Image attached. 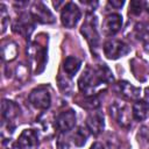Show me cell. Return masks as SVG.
<instances>
[{"label":"cell","instance_id":"4","mask_svg":"<svg viewBox=\"0 0 149 149\" xmlns=\"http://www.w3.org/2000/svg\"><path fill=\"white\" fill-rule=\"evenodd\" d=\"M129 47L119 40H108L104 44V54L109 59H118L129 52Z\"/></svg>","mask_w":149,"mask_h":149},{"label":"cell","instance_id":"11","mask_svg":"<svg viewBox=\"0 0 149 149\" xmlns=\"http://www.w3.org/2000/svg\"><path fill=\"white\" fill-rule=\"evenodd\" d=\"M105 127V121H104V115L101 112L95 111L88 114L86 118V128L88 129L90 133L93 135H99Z\"/></svg>","mask_w":149,"mask_h":149},{"label":"cell","instance_id":"27","mask_svg":"<svg viewBox=\"0 0 149 149\" xmlns=\"http://www.w3.org/2000/svg\"><path fill=\"white\" fill-rule=\"evenodd\" d=\"M108 3H109L111 6H113V7H115V8H121L125 2H123V1H114V0H113V1H109Z\"/></svg>","mask_w":149,"mask_h":149},{"label":"cell","instance_id":"12","mask_svg":"<svg viewBox=\"0 0 149 149\" xmlns=\"http://www.w3.org/2000/svg\"><path fill=\"white\" fill-rule=\"evenodd\" d=\"M114 90L121 97L130 100H137L141 94V88L129 84L128 81H119L118 84H115Z\"/></svg>","mask_w":149,"mask_h":149},{"label":"cell","instance_id":"3","mask_svg":"<svg viewBox=\"0 0 149 149\" xmlns=\"http://www.w3.org/2000/svg\"><path fill=\"white\" fill-rule=\"evenodd\" d=\"M80 16H81L80 9L74 2H66L63 6L61 12V20L64 27L73 28L78 23Z\"/></svg>","mask_w":149,"mask_h":149},{"label":"cell","instance_id":"14","mask_svg":"<svg viewBox=\"0 0 149 149\" xmlns=\"http://www.w3.org/2000/svg\"><path fill=\"white\" fill-rule=\"evenodd\" d=\"M31 15H27V14H23L21 15L16 22L13 24V29L14 31H16L17 34L22 35V36H29L31 30L34 29V26L31 23Z\"/></svg>","mask_w":149,"mask_h":149},{"label":"cell","instance_id":"10","mask_svg":"<svg viewBox=\"0 0 149 149\" xmlns=\"http://www.w3.org/2000/svg\"><path fill=\"white\" fill-rule=\"evenodd\" d=\"M19 149H37L38 148V136L33 129H24L16 141Z\"/></svg>","mask_w":149,"mask_h":149},{"label":"cell","instance_id":"23","mask_svg":"<svg viewBox=\"0 0 149 149\" xmlns=\"http://www.w3.org/2000/svg\"><path fill=\"white\" fill-rule=\"evenodd\" d=\"M58 84H59V87H61V90L63 91V92H65L66 94H70V92H71V90H72V83H71V80L65 76V77H62V76H59L58 77Z\"/></svg>","mask_w":149,"mask_h":149},{"label":"cell","instance_id":"6","mask_svg":"<svg viewBox=\"0 0 149 149\" xmlns=\"http://www.w3.org/2000/svg\"><path fill=\"white\" fill-rule=\"evenodd\" d=\"M111 116L122 127L127 128L130 126V112L126 104L122 102H113L109 106Z\"/></svg>","mask_w":149,"mask_h":149},{"label":"cell","instance_id":"24","mask_svg":"<svg viewBox=\"0 0 149 149\" xmlns=\"http://www.w3.org/2000/svg\"><path fill=\"white\" fill-rule=\"evenodd\" d=\"M144 2L139 1V0H133L129 3V13L134 14V15H139L141 13V10L143 9Z\"/></svg>","mask_w":149,"mask_h":149},{"label":"cell","instance_id":"17","mask_svg":"<svg viewBox=\"0 0 149 149\" xmlns=\"http://www.w3.org/2000/svg\"><path fill=\"white\" fill-rule=\"evenodd\" d=\"M17 55V45L13 41H3L1 44V57L3 61L9 62L15 59Z\"/></svg>","mask_w":149,"mask_h":149},{"label":"cell","instance_id":"21","mask_svg":"<svg viewBox=\"0 0 149 149\" xmlns=\"http://www.w3.org/2000/svg\"><path fill=\"white\" fill-rule=\"evenodd\" d=\"M79 104H80V106H83L86 109H95L99 107L100 101L95 95H86V98L84 100H81Z\"/></svg>","mask_w":149,"mask_h":149},{"label":"cell","instance_id":"22","mask_svg":"<svg viewBox=\"0 0 149 149\" xmlns=\"http://www.w3.org/2000/svg\"><path fill=\"white\" fill-rule=\"evenodd\" d=\"M137 140L139 143L143 147H149V128L148 127H141L137 133Z\"/></svg>","mask_w":149,"mask_h":149},{"label":"cell","instance_id":"18","mask_svg":"<svg viewBox=\"0 0 149 149\" xmlns=\"http://www.w3.org/2000/svg\"><path fill=\"white\" fill-rule=\"evenodd\" d=\"M80 65H81V62L79 58H77L76 56H69L65 58L63 68H64V71L66 72V74L69 77H72L78 72Z\"/></svg>","mask_w":149,"mask_h":149},{"label":"cell","instance_id":"26","mask_svg":"<svg viewBox=\"0 0 149 149\" xmlns=\"http://www.w3.org/2000/svg\"><path fill=\"white\" fill-rule=\"evenodd\" d=\"M58 149H69V144H68V140H65L63 137V135L59 136L58 139V143H57Z\"/></svg>","mask_w":149,"mask_h":149},{"label":"cell","instance_id":"19","mask_svg":"<svg viewBox=\"0 0 149 149\" xmlns=\"http://www.w3.org/2000/svg\"><path fill=\"white\" fill-rule=\"evenodd\" d=\"M135 36L144 43L149 42V21H141L135 26Z\"/></svg>","mask_w":149,"mask_h":149},{"label":"cell","instance_id":"7","mask_svg":"<svg viewBox=\"0 0 149 149\" xmlns=\"http://www.w3.org/2000/svg\"><path fill=\"white\" fill-rule=\"evenodd\" d=\"M27 54L30 58L31 64L35 66V71L38 73L43 70V66L45 64L47 59V50L44 47H41L38 44H30L27 49Z\"/></svg>","mask_w":149,"mask_h":149},{"label":"cell","instance_id":"2","mask_svg":"<svg viewBox=\"0 0 149 149\" xmlns=\"http://www.w3.org/2000/svg\"><path fill=\"white\" fill-rule=\"evenodd\" d=\"M80 31L84 35V37L87 40V42L92 49L98 48L99 33H98V28H97V17L95 16L88 14L80 28Z\"/></svg>","mask_w":149,"mask_h":149},{"label":"cell","instance_id":"15","mask_svg":"<svg viewBox=\"0 0 149 149\" xmlns=\"http://www.w3.org/2000/svg\"><path fill=\"white\" fill-rule=\"evenodd\" d=\"M20 113V107L16 102L12 101V100H7L3 99L1 102V115L3 118V120L6 121H10L14 118H16Z\"/></svg>","mask_w":149,"mask_h":149},{"label":"cell","instance_id":"5","mask_svg":"<svg viewBox=\"0 0 149 149\" xmlns=\"http://www.w3.org/2000/svg\"><path fill=\"white\" fill-rule=\"evenodd\" d=\"M29 102L37 109H47L51 104V97L47 87L40 86L34 88L29 94Z\"/></svg>","mask_w":149,"mask_h":149},{"label":"cell","instance_id":"8","mask_svg":"<svg viewBox=\"0 0 149 149\" xmlns=\"http://www.w3.org/2000/svg\"><path fill=\"white\" fill-rule=\"evenodd\" d=\"M31 17L40 23H52L55 22V16L50 9L43 2H36L33 5L30 10Z\"/></svg>","mask_w":149,"mask_h":149},{"label":"cell","instance_id":"28","mask_svg":"<svg viewBox=\"0 0 149 149\" xmlns=\"http://www.w3.org/2000/svg\"><path fill=\"white\" fill-rule=\"evenodd\" d=\"M90 149H105V148H104V146H102L100 142H94V143L90 147Z\"/></svg>","mask_w":149,"mask_h":149},{"label":"cell","instance_id":"9","mask_svg":"<svg viewBox=\"0 0 149 149\" xmlns=\"http://www.w3.org/2000/svg\"><path fill=\"white\" fill-rule=\"evenodd\" d=\"M55 123L61 133H68L76 125V113L72 109L63 111L57 115Z\"/></svg>","mask_w":149,"mask_h":149},{"label":"cell","instance_id":"13","mask_svg":"<svg viewBox=\"0 0 149 149\" xmlns=\"http://www.w3.org/2000/svg\"><path fill=\"white\" fill-rule=\"evenodd\" d=\"M122 26V17L120 14L113 13L105 17L102 23V29L106 35H114L116 34Z\"/></svg>","mask_w":149,"mask_h":149},{"label":"cell","instance_id":"16","mask_svg":"<svg viewBox=\"0 0 149 149\" xmlns=\"http://www.w3.org/2000/svg\"><path fill=\"white\" fill-rule=\"evenodd\" d=\"M132 114L137 121L144 120L149 114V104L144 100H136L132 107Z\"/></svg>","mask_w":149,"mask_h":149},{"label":"cell","instance_id":"1","mask_svg":"<svg viewBox=\"0 0 149 149\" xmlns=\"http://www.w3.org/2000/svg\"><path fill=\"white\" fill-rule=\"evenodd\" d=\"M111 81H113L111 70L106 65H100L95 69L86 68V70L79 77L78 86L85 95H93L98 87Z\"/></svg>","mask_w":149,"mask_h":149},{"label":"cell","instance_id":"20","mask_svg":"<svg viewBox=\"0 0 149 149\" xmlns=\"http://www.w3.org/2000/svg\"><path fill=\"white\" fill-rule=\"evenodd\" d=\"M88 137V129L86 127H78L72 134V141L77 147H81L86 143Z\"/></svg>","mask_w":149,"mask_h":149},{"label":"cell","instance_id":"25","mask_svg":"<svg viewBox=\"0 0 149 149\" xmlns=\"http://www.w3.org/2000/svg\"><path fill=\"white\" fill-rule=\"evenodd\" d=\"M0 8H1V14H0V16H1V28H2V30H1V33H5V30H6V27H7V21H8V14H7V12H6V8H5V5H0Z\"/></svg>","mask_w":149,"mask_h":149}]
</instances>
